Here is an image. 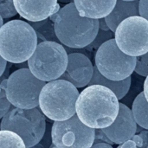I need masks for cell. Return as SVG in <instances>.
Wrapping results in <instances>:
<instances>
[{
  "label": "cell",
  "instance_id": "cell-5",
  "mask_svg": "<svg viewBox=\"0 0 148 148\" xmlns=\"http://www.w3.org/2000/svg\"><path fill=\"white\" fill-rule=\"evenodd\" d=\"M0 129L15 132L23 139L25 147H33L40 143L45 134V115L38 107L33 108H10L2 118Z\"/></svg>",
  "mask_w": 148,
  "mask_h": 148
},
{
  "label": "cell",
  "instance_id": "cell-30",
  "mask_svg": "<svg viewBox=\"0 0 148 148\" xmlns=\"http://www.w3.org/2000/svg\"><path fill=\"white\" fill-rule=\"evenodd\" d=\"M140 135L143 139V147H148V130L147 131H142L140 133Z\"/></svg>",
  "mask_w": 148,
  "mask_h": 148
},
{
  "label": "cell",
  "instance_id": "cell-1",
  "mask_svg": "<svg viewBox=\"0 0 148 148\" xmlns=\"http://www.w3.org/2000/svg\"><path fill=\"white\" fill-rule=\"evenodd\" d=\"M119 110L120 102L116 95L100 84L88 85L79 94L75 103L78 118L95 129L109 127L115 121Z\"/></svg>",
  "mask_w": 148,
  "mask_h": 148
},
{
  "label": "cell",
  "instance_id": "cell-29",
  "mask_svg": "<svg viewBox=\"0 0 148 148\" xmlns=\"http://www.w3.org/2000/svg\"><path fill=\"white\" fill-rule=\"evenodd\" d=\"M132 140L135 142L137 147H143V139H142V137L140 134H137V135L134 134L133 136Z\"/></svg>",
  "mask_w": 148,
  "mask_h": 148
},
{
  "label": "cell",
  "instance_id": "cell-16",
  "mask_svg": "<svg viewBox=\"0 0 148 148\" xmlns=\"http://www.w3.org/2000/svg\"><path fill=\"white\" fill-rule=\"evenodd\" d=\"M131 82H132L131 76H128L127 78H126L124 80H121V81L110 80V79L103 76L100 73V71L97 69V68L95 67L93 77H92L91 81L89 82L88 85H92V84L103 85V86L110 88L116 95L117 98L119 100H121L127 95V93L130 89V87H131Z\"/></svg>",
  "mask_w": 148,
  "mask_h": 148
},
{
  "label": "cell",
  "instance_id": "cell-24",
  "mask_svg": "<svg viewBox=\"0 0 148 148\" xmlns=\"http://www.w3.org/2000/svg\"><path fill=\"white\" fill-rule=\"evenodd\" d=\"M107 142L109 143L111 145H114V143L107 136V134L103 132L102 129H95V140L94 143H97V142ZM93 143V144H94Z\"/></svg>",
  "mask_w": 148,
  "mask_h": 148
},
{
  "label": "cell",
  "instance_id": "cell-4",
  "mask_svg": "<svg viewBox=\"0 0 148 148\" xmlns=\"http://www.w3.org/2000/svg\"><path fill=\"white\" fill-rule=\"evenodd\" d=\"M79 96L77 88L63 79L48 82L39 95V108L50 121H65L76 114L75 103Z\"/></svg>",
  "mask_w": 148,
  "mask_h": 148
},
{
  "label": "cell",
  "instance_id": "cell-15",
  "mask_svg": "<svg viewBox=\"0 0 148 148\" xmlns=\"http://www.w3.org/2000/svg\"><path fill=\"white\" fill-rule=\"evenodd\" d=\"M140 15L139 0L126 1L117 0L112 11L105 16L106 22L111 31L115 32L117 26L126 18Z\"/></svg>",
  "mask_w": 148,
  "mask_h": 148
},
{
  "label": "cell",
  "instance_id": "cell-31",
  "mask_svg": "<svg viewBox=\"0 0 148 148\" xmlns=\"http://www.w3.org/2000/svg\"><path fill=\"white\" fill-rule=\"evenodd\" d=\"M93 147H107V148H112L113 147V145L109 144V143H107V142H97V143H94L92 145Z\"/></svg>",
  "mask_w": 148,
  "mask_h": 148
},
{
  "label": "cell",
  "instance_id": "cell-20",
  "mask_svg": "<svg viewBox=\"0 0 148 148\" xmlns=\"http://www.w3.org/2000/svg\"><path fill=\"white\" fill-rule=\"evenodd\" d=\"M111 38H113V31L99 29L95 38L91 42V43H89L86 47V49L88 50L97 49L101 44H103L105 42H107L108 40H109Z\"/></svg>",
  "mask_w": 148,
  "mask_h": 148
},
{
  "label": "cell",
  "instance_id": "cell-32",
  "mask_svg": "<svg viewBox=\"0 0 148 148\" xmlns=\"http://www.w3.org/2000/svg\"><path fill=\"white\" fill-rule=\"evenodd\" d=\"M143 92H144L145 97H146V99H147L148 102V75L147 76V78L145 80V82H144V90H143Z\"/></svg>",
  "mask_w": 148,
  "mask_h": 148
},
{
  "label": "cell",
  "instance_id": "cell-28",
  "mask_svg": "<svg viewBox=\"0 0 148 148\" xmlns=\"http://www.w3.org/2000/svg\"><path fill=\"white\" fill-rule=\"evenodd\" d=\"M6 68H7V61L0 55V77L3 75Z\"/></svg>",
  "mask_w": 148,
  "mask_h": 148
},
{
  "label": "cell",
  "instance_id": "cell-3",
  "mask_svg": "<svg viewBox=\"0 0 148 148\" xmlns=\"http://www.w3.org/2000/svg\"><path fill=\"white\" fill-rule=\"evenodd\" d=\"M37 43L36 33L27 22L15 19L0 28V55L10 63L28 61Z\"/></svg>",
  "mask_w": 148,
  "mask_h": 148
},
{
  "label": "cell",
  "instance_id": "cell-13",
  "mask_svg": "<svg viewBox=\"0 0 148 148\" xmlns=\"http://www.w3.org/2000/svg\"><path fill=\"white\" fill-rule=\"evenodd\" d=\"M17 13L29 22L49 18L60 10L58 0H13Z\"/></svg>",
  "mask_w": 148,
  "mask_h": 148
},
{
  "label": "cell",
  "instance_id": "cell-2",
  "mask_svg": "<svg viewBox=\"0 0 148 148\" xmlns=\"http://www.w3.org/2000/svg\"><path fill=\"white\" fill-rule=\"evenodd\" d=\"M49 19L54 23L59 42L72 49L86 48L95 38L99 30V19L82 16L74 1L60 8Z\"/></svg>",
  "mask_w": 148,
  "mask_h": 148
},
{
  "label": "cell",
  "instance_id": "cell-34",
  "mask_svg": "<svg viewBox=\"0 0 148 148\" xmlns=\"http://www.w3.org/2000/svg\"><path fill=\"white\" fill-rule=\"evenodd\" d=\"M3 24V17L0 16V28L2 27V25Z\"/></svg>",
  "mask_w": 148,
  "mask_h": 148
},
{
  "label": "cell",
  "instance_id": "cell-36",
  "mask_svg": "<svg viewBox=\"0 0 148 148\" xmlns=\"http://www.w3.org/2000/svg\"><path fill=\"white\" fill-rule=\"evenodd\" d=\"M0 92H1V87H0Z\"/></svg>",
  "mask_w": 148,
  "mask_h": 148
},
{
  "label": "cell",
  "instance_id": "cell-18",
  "mask_svg": "<svg viewBox=\"0 0 148 148\" xmlns=\"http://www.w3.org/2000/svg\"><path fill=\"white\" fill-rule=\"evenodd\" d=\"M35 29L38 42L42 41H59L54 29V23L49 18L37 21V22H28Z\"/></svg>",
  "mask_w": 148,
  "mask_h": 148
},
{
  "label": "cell",
  "instance_id": "cell-27",
  "mask_svg": "<svg viewBox=\"0 0 148 148\" xmlns=\"http://www.w3.org/2000/svg\"><path fill=\"white\" fill-rule=\"evenodd\" d=\"M99 29H102V30H110L105 17H101L99 19Z\"/></svg>",
  "mask_w": 148,
  "mask_h": 148
},
{
  "label": "cell",
  "instance_id": "cell-33",
  "mask_svg": "<svg viewBox=\"0 0 148 148\" xmlns=\"http://www.w3.org/2000/svg\"><path fill=\"white\" fill-rule=\"evenodd\" d=\"M59 2H62V3H70V2H73L72 0H58Z\"/></svg>",
  "mask_w": 148,
  "mask_h": 148
},
{
  "label": "cell",
  "instance_id": "cell-26",
  "mask_svg": "<svg viewBox=\"0 0 148 148\" xmlns=\"http://www.w3.org/2000/svg\"><path fill=\"white\" fill-rule=\"evenodd\" d=\"M137 147V146H136L135 142H134L132 139H130V140H127V141L123 142L122 144L119 145L118 148H122V147L134 148V147Z\"/></svg>",
  "mask_w": 148,
  "mask_h": 148
},
{
  "label": "cell",
  "instance_id": "cell-14",
  "mask_svg": "<svg viewBox=\"0 0 148 148\" xmlns=\"http://www.w3.org/2000/svg\"><path fill=\"white\" fill-rule=\"evenodd\" d=\"M82 16L100 19L107 16L115 6L117 0H73Z\"/></svg>",
  "mask_w": 148,
  "mask_h": 148
},
{
  "label": "cell",
  "instance_id": "cell-7",
  "mask_svg": "<svg viewBox=\"0 0 148 148\" xmlns=\"http://www.w3.org/2000/svg\"><path fill=\"white\" fill-rule=\"evenodd\" d=\"M95 62V67L103 76L121 81L134 72L136 56L124 53L118 47L115 39L111 38L97 49Z\"/></svg>",
  "mask_w": 148,
  "mask_h": 148
},
{
  "label": "cell",
  "instance_id": "cell-10",
  "mask_svg": "<svg viewBox=\"0 0 148 148\" xmlns=\"http://www.w3.org/2000/svg\"><path fill=\"white\" fill-rule=\"evenodd\" d=\"M114 39L128 56H139L148 52V20L138 15L124 19L116 28Z\"/></svg>",
  "mask_w": 148,
  "mask_h": 148
},
{
  "label": "cell",
  "instance_id": "cell-22",
  "mask_svg": "<svg viewBox=\"0 0 148 148\" xmlns=\"http://www.w3.org/2000/svg\"><path fill=\"white\" fill-rule=\"evenodd\" d=\"M16 14L13 0H0V16L3 18H10Z\"/></svg>",
  "mask_w": 148,
  "mask_h": 148
},
{
  "label": "cell",
  "instance_id": "cell-6",
  "mask_svg": "<svg viewBox=\"0 0 148 148\" xmlns=\"http://www.w3.org/2000/svg\"><path fill=\"white\" fill-rule=\"evenodd\" d=\"M28 67L32 74L44 82L59 79L68 65L66 49L58 42L42 41L37 43L31 56L28 59Z\"/></svg>",
  "mask_w": 148,
  "mask_h": 148
},
{
  "label": "cell",
  "instance_id": "cell-25",
  "mask_svg": "<svg viewBox=\"0 0 148 148\" xmlns=\"http://www.w3.org/2000/svg\"><path fill=\"white\" fill-rule=\"evenodd\" d=\"M140 16L148 20V0H139Z\"/></svg>",
  "mask_w": 148,
  "mask_h": 148
},
{
  "label": "cell",
  "instance_id": "cell-9",
  "mask_svg": "<svg viewBox=\"0 0 148 148\" xmlns=\"http://www.w3.org/2000/svg\"><path fill=\"white\" fill-rule=\"evenodd\" d=\"M95 136V129L86 126L77 114L68 120L54 121L51 127V141L56 147L89 148Z\"/></svg>",
  "mask_w": 148,
  "mask_h": 148
},
{
  "label": "cell",
  "instance_id": "cell-8",
  "mask_svg": "<svg viewBox=\"0 0 148 148\" xmlns=\"http://www.w3.org/2000/svg\"><path fill=\"white\" fill-rule=\"evenodd\" d=\"M46 82L36 77L29 69H20L7 78L6 96L11 105L20 108L39 106V95Z\"/></svg>",
  "mask_w": 148,
  "mask_h": 148
},
{
  "label": "cell",
  "instance_id": "cell-17",
  "mask_svg": "<svg viewBox=\"0 0 148 148\" xmlns=\"http://www.w3.org/2000/svg\"><path fill=\"white\" fill-rule=\"evenodd\" d=\"M132 112L137 124L148 130V102L144 92L140 93L134 99L132 106Z\"/></svg>",
  "mask_w": 148,
  "mask_h": 148
},
{
  "label": "cell",
  "instance_id": "cell-19",
  "mask_svg": "<svg viewBox=\"0 0 148 148\" xmlns=\"http://www.w3.org/2000/svg\"><path fill=\"white\" fill-rule=\"evenodd\" d=\"M0 147L24 148L25 144L23 139L15 132L0 129Z\"/></svg>",
  "mask_w": 148,
  "mask_h": 148
},
{
  "label": "cell",
  "instance_id": "cell-11",
  "mask_svg": "<svg viewBox=\"0 0 148 148\" xmlns=\"http://www.w3.org/2000/svg\"><path fill=\"white\" fill-rule=\"evenodd\" d=\"M90 59L82 53L74 52L68 55V65L60 79L69 81L77 88L88 85L94 74Z\"/></svg>",
  "mask_w": 148,
  "mask_h": 148
},
{
  "label": "cell",
  "instance_id": "cell-23",
  "mask_svg": "<svg viewBox=\"0 0 148 148\" xmlns=\"http://www.w3.org/2000/svg\"><path fill=\"white\" fill-rule=\"evenodd\" d=\"M134 72L138 75L147 77L148 75V52L136 57Z\"/></svg>",
  "mask_w": 148,
  "mask_h": 148
},
{
  "label": "cell",
  "instance_id": "cell-21",
  "mask_svg": "<svg viewBox=\"0 0 148 148\" xmlns=\"http://www.w3.org/2000/svg\"><path fill=\"white\" fill-rule=\"evenodd\" d=\"M6 86H7V79H3L0 82L1 92H0V119H2L6 113L11 108V103L8 100L6 96Z\"/></svg>",
  "mask_w": 148,
  "mask_h": 148
},
{
  "label": "cell",
  "instance_id": "cell-12",
  "mask_svg": "<svg viewBox=\"0 0 148 148\" xmlns=\"http://www.w3.org/2000/svg\"><path fill=\"white\" fill-rule=\"evenodd\" d=\"M138 124L132 109L123 103H120V110L115 121L108 127L102 128L107 136L117 145L130 140L136 134Z\"/></svg>",
  "mask_w": 148,
  "mask_h": 148
},
{
  "label": "cell",
  "instance_id": "cell-35",
  "mask_svg": "<svg viewBox=\"0 0 148 148\" xmlns=\"http://www.w3.org/2000/svg\"><path fill=\"white\" fill-rule=\"evenodd\" d=\"M126 1H134V0H126Z\"/></svg>",
  "mask_w": 148,
  "mask_h": 148
}]
</instances>
